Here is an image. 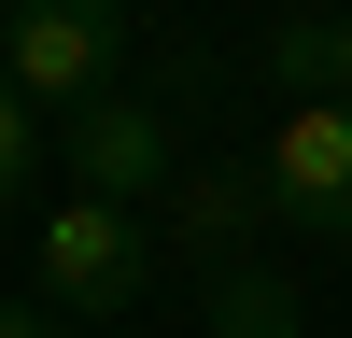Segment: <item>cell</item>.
I'll use <instances>...</instances> for the list:
<instances>
[{
  "label": "cell",
  "mask_w": 352,
  "mask_h": 338,
  "mask_svg": "<svg viewBox=\"0 0 352 338\" xmlns=\"http://www.w3.org/2000/svg\"><path fill=\"white\" fill-rule=\"evenodd\" d=\"M43 296L71 310V324L141 310L155 296V212H127V197H56L43 212Z\"/></svg>",
  "instance_id": "7a4b0ae2"
},
{
  "label": "cell",
  "mask_w": 352,
  "mask_h": 338,
  "mask_svg": "<svg viewBox=\"0 0 352 338\" xmlns=\"http://www.w3.org/2000/svg\"><path fill=\"white\" fill-rule=\"evenodd\" d=\"M268 71H282V84H324V99H352V14H324V28H310V14H282Z\"/></svg>",
  "instance_id": "52a82bcc"
},
{
  "label": "cell",
  "mask_w": 352,
  "mask_h": 338,
  "mask_svg": "<svg viewBox=\"0 0 352 338\" xmlns=\"http://www.w3.org/2000/svg\"><path fill=\"white\" fill-rule=\"evenodd\" d=\"M0 338H56V310H0Z\"/></svg>",
  "instance_id": "9c48e42d"
},
{
  "label": "cell",
  "mask_w": 352,
  "mask_h": 338,
  "mask_svg": "<svg viewBox=\"0 0 352 338\" xmlns=\"http://www.w3.org/2000/svg\"><path fill=\"white\" fill-rule=\"evenodd\" d=\"M254 225H282L268 169H184V183L155 197V240L184 254L197 282H212V268H254Z\"/></svg>",
  "instance_id": "5b68a950"
},
{
  "label": "cell",
  "mask_w": 352,
  "mask_h": 338,
  "mask_svg": "<svg viewBox=\"0 0 352 338\" xmlns=\"http://www.w3.org/2000/svg\"><path fill=\"white\" fill-rule=\"evenodd\" d=\"M56 155H71V197H127V212H155V197L184 183V127H169L155 84H113L99 113H71Z\"/></svg>",
  "instance_id": "3957f363"
},
{
  "label": "cell",
  "mask_w": 352,
  "mask_h": 338,
  "mask_svg": "<svg viewBox=\"0 0 352 338\" xmlns=\"http://www.w3.org/2000/svg\"><path fill=\"white\" fill-rule=\"evenodd\" d=\"M28 183H43V113H28V84L0 71V212H14Z\"/></svg>",
  "instance_id": "ba28073f"
},
{
  "label": "cell",
  "mask_w": 352,
  "mask_h": 338,
  "mask_svg": "<svg viewBox=\"0 0 352 338\" xmlns=\"http://www.w3.org/2000/svg\"><path fill=\"white\" fill-rule=\"evenodd\" d=\"M0 71L28 84L43 127H71V113H99L113 71H127V14H113V0H0Z\"/></svg>",
  "instance_id": "6da1fadb"
},
{
  "label": "cell",
  "mask_w": 352,
  "mask_h": 338,
  "mask_svg": "<svg viewBox=\"0 0 352 338\" xmlns=\"http://www.w3.org/2000/svg\"><path fill=\"white\" fill-rule=\"evenodd\" d=\"M268 197L296 240H352V99H282L268 127Z\"/></svg>",
  "instance_id": "277c9868"
},
{
  "label": "cell",
  "mask_w": 352,
  "mask_h": 338,
  "mask_svg": "<svg viewBox=\"0 0 352 338\" xmlns=\"http://www.w3.org/2000/svg\"><path fill=\"white\" fill-rule=\"evenodd\" d=\"M197 324H212V338H310V310H296L282 268H212V282H197Z\"/></svg>",
  "instance_id": "8992f818"
}]
</instances>
